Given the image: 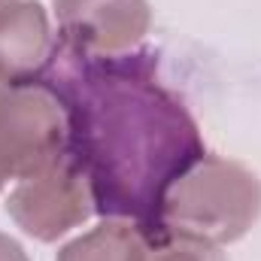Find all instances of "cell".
<instances>
[{
  "label": "cell",
  "instance_id": "obj_7",
  "mask_svg": "<svg viewBox=\"0 0 261 261\" xmlns=\"http://www.w3.org/2000/svg\"><path fill=\"white\" fill-rule=\"evenodd\" d=\"M155 249L146 225L130 219H103L58 249L55 261H149Z\"/></svg>",
  "mask_w": 261,
  "mask_h": 261
},
{
  "label": "cell",
  "instance_id": "obj_9",
  "mask_svg": "<svg viewBox=\"0 0 261 261\" xmlns=\"http://www.w3.org/2000/svg\"><path fill=\"white\" fill-rule=\"evenodd\" d=\"M0 261H31V258H28L24 246L15 237H9V234L0 231Z\"/></svg>",
  "mask_w": 261,
  "mask_h": 261
},
{
  "label": "cell",
  "instance_id": "obj_6",
  "mask_svg": "<svg viewBox=\"0 0 261 261\" xmlns=\"http://www.w3.org/2000/svg\"><path fill=\"white\" fill-rule=\"evenodd\" d=\"M55 46L52 21L37 0H0V82H31Z\"/></svg>",
  "mask_w": 261,
  "mask_h": 261
},
{
  "label": "cell",
  "instance_id": "obj_3",
  "mask_svg": "<svg viewBox=\"0 0 261 261\" xmlns=\"http://www.w3.org/2000/svg\"><path fill=\"white\" fill-rule=\"evenodd\" d=\"M67 152V122L55 94L31 82L0 88V182H18Z\"/></svg>",
  "mask_w": 261,
  "mask_h": 261
},
{
  "label": "cell",
  "instance_id": "obj_4",
  "mask_svg": "<svg viewBox=\"0 0 261 261\" xmlns=\"http://www.w3.org/2000/svg\"><path fill=\"white\" fill-rule=\"evenodd\" d=\"M6 213L28 237L55 243L85 225L97 210L82 167L70 152H64L34 176L12 182L6 195Z\"/></svg>",
  "mask_w": 261,
  "mask_h": 261
},
{
  "label": "cell",
  "instance_id": "obj_1",
  "mask_svg": "<svg viewBox=\"0 0 261 261\" xmlns=\"http://www.w3.org/2000/svg\"><path fill=\"white\" fill-rule=\"evenodd\" d=\"M37 82L64 110L67 152L97 216L149 228L167 189L206 152L195 116L158 79L155 52L88 55L55 37Z\"/></svg>",
  "mask_w": 261,
  "mask_h": 261
},
{
  "label": "cell",
  "instance_id": "obj_5",
  "mask_svg": "<svg viewBox=\"0 0 261 261\" xmlns=\"http://www.w3.org/2000/svg\"><path fill=\"white\" fill-rule=\"evenodd\" d=\"M58 40L88 55L140 49L152 24L149 0H52Z\"/></svg>",
  "mask_w": 261,
  "mask_h": 261
},
{
  "label": "cell",
  "instance_id": "obj_8",
  "mask_svg": "<svg viewBox=\"0 0 261 261\" xmlns=\"http://www.w3.org/2000/svg\"><path fill=\"white\" fill-rule=\"evenodd\" d=\"M149 261H225L219 246H206L195 240H155Z\"/></svg>",
  "mask_w": 261,
  "mask_h": 261
},
{
  "label": "cell",
  "instance_id": "obj_2",
  "mask_svg": "<svg viewBox=\"0 0 261 261\" xmlns=\"http://www.w3.org/2000/svg\"><path fill=\"white\" fill-rule=\"evenodd\" d=\"M261 216V179L240 161L200 155L167 189L152 225V240H195L231 246L252 231Z\"/></svg>",
  "mask_w": 261,
  "mask_h": 261
},
{
  "label": "cell",
  "instance_id": "obj_11",
  "mask_svg": "<svg viewBox=\"0 0 261 261\" xmlns=\"http://www.w3.org/2000/svg\"><path fill=\"white\" fill-rule=\"evenodd\" d=\"M0 88H6V85H3V82H0Z\"/></svg>",
  "mask_w": 261,
  "mask_h": 261
},
{
  "label": "cell",
  "instance_id": "obj_10",
  "mask_svg": "<svg viewBox=\"0 0 261 261\" xmlns=\"http://www.w3.org/2000/svg\"><path fill=\"white\" fill-rule=\"evenodd\" d=\"M3 189H6V186H3V182H0V192H3Z\"/></svg>",
  "mask_w": 261,
  "mask_h": 261
}]
</instances>
